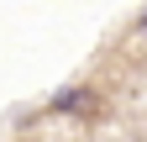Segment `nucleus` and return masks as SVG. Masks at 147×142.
Wrapping results in <instances>:
<instances>
[{
    "mask_svg": "<svg viewBox=\"0 0 147 142\" xmlns=\"http://www.w3.org/2000/svg\"><path fill=\"white\" fill-rule=\"evenodd\" d=\"M137 26H142V32H147V11H142V21H137Z\"/></svg>",
    "mask_w": 147,
    "mask_h": 142,
    "instance_id": "1",
    "label": "nucleus"
}]
</instances>
